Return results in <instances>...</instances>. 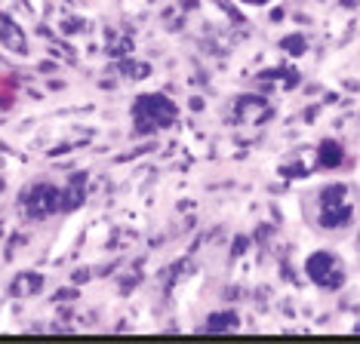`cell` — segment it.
I'll return each mask as SVG.
<instances>
[{"instance_id": "cell-1", "label": "cell", "mask_w": 360, "mask_h": 344, "mask_svg": "<svg viewBox=\"0 0 360 344\" xmlns=\"http://www.w3.org/2000/svg\"><path fill=\"white\" fill-rule=\"evenodd\" d=\"M308 277L314 280L317 286H323V289H339L342 283H345V267H342V261L333 256V252H314V256L308 258Z\"/></svg>"}, {"instance_id": "cell-2", "label": "cell", "mask_w": 360, "mask_h": 344, "mask_svg": "<svg viewBox=\"0 0 360 344\" xmlns=\"http://www.w3.org/2000/svg\"><path fill=\"white\" fill-rule=\"evenodd\" d=\"M323 212H321V225L323 227H342V225H348V218H351V206L345 203V187L342 185H330V187H323Z\"/></svg>"}, {"instance_id": "cell-3", "label": "cell", "mask_w": 360, "mask_h": 344, "mask_svg": "<svg viewBox=\"0 0 360 344\" xmlns=\"http://www.w3.org/2000/svg\"><path fill=\"white\" fill-rule=\"evenodd\" d=\"M234 326H237V314L228 310V314H212L210 323H207V329L210 332H225V329H234Z\"/></svg>"}, {"instance_id": "cell-4", "label": "cell", "mask_w": 360, "mask_h": 344, "mask_svg": "<svg viewBox=\"0 0 360 344\" xmlns=\"http://www.w3.org/2000/svg\"><path fill=\"white\" fill-rule=\"evenodd\" d=\"M342 163V147L335 142H323L321 145V166H335Z\"/></svg>"}]
</instances>
